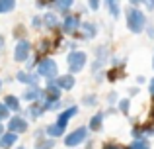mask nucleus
<instances>
[{"label":"nucleus","instance_id":"18","mask_svg":"<svg viewBox=\"0 0 154 149\" xmlns=\"http://www.w3.org/2000/svg\"><path fill=\"white\" fill-rule=\"evenodd\" d=\"M51 6H53V8H57L60 14H66V12L72 8V0H57V2H53V4H51Z\"/></svg>","mask_w":154,"mask_h":149},{"label":"nucleus","instance_id":"21","mask_svg":"<svg viewBox=\"0 0 154 149\" xmlns=\"http://www.w3.org/2000/svg\"><path fill=\"white\" fill-rule=\"evenodd\" d=\"M43 112H45V108H43V104H41V102H33V104L29 106V116H31L33 120H37L39 116L43 114Z\"/></svg>","mask_w":154,"mask_h":149},{"label":"nucleus","instance_id":"3","mask_svg":"<svg viewBox=\"0 0 154 149\" xmlns=\"http://www.w3.org/2000/svg\"><path fill=\"white\" fill-rule=\"evenodd\" d=\"M39 75L45 76L47 83L49 80H55L57 76H59V67H57V63L53 61V59H43L41 63H39Z\"/></svg>","mask_w":154,"mask_h":149},{"label":"nucleus","instance_id":"17","mask_svg":"<svg viewBox=\"0 0 154 149\" xmlns=\"http://www.w3.org/2000/svg\"><path fill=\"white\" fill-rule=\"evenodd\" d=\"M45 134L49 135V138H60V135L64 134V128L59 126V124H51V126H47Z\"/></svg>","mask_w":154,"mask_h":149},{"label":"nucleus","instance_id":"38","mask_svg":"<svg viewBox=\"0 0 154 149\" xmlns=\"http://www.w3.org/2000/svg\"><path fill=\"white\" fill-rule=\"evenodd\" d=\"M2 51H4V37L0 35V53H2Z\"/></svg>","mask_w":154,"mask_h":149},{"label":"nucleus","instance_id":"34","mask_svg":"<svg viewBox=\"0 0 154 149\" xmlns=\"http://www.w3.org/2000/svg\"><path fill=\"white\" fill-rule=\"evenodd\" d=\"M148 94H150L152 98H154V76L150 79V83H148Z\"/></svg>","mask_w":154,"mask_h":149},{"label":"nucleus","instance_id":"4","mask_svg":"<svg viewBox=\"0 0 154 149\" xmlns=\"http://www.w3.org/2000/svg\"><path fill=\"white\" fill-rule=\"evenodd\" d=\"M86 139H88V128L80 126V128H76L74 131H70V134L64 138V145L76 147V145H80L82 141H86Z\"/></svg>","mask_w":154,"mask_h":149},{"label":"nucleus","instance_id":"36","mask_svg":"<svg viewBox=\"0 0 154 149\" xmlns=\"http://www.w3.org/2000/svg\"><path fill=\"white\" fill-rule=\"evenodd\" d=\"M31 24H33L35 28H39V26H41V20H39V18H33V20H31Z\"/></svg>","mask_w":154,"mask_h":149},{"label":"nucleus","instance_id":"40","mask_svg":"<svg viewBox=\"0 0 154 149\" xmlns=\"http://www.w3.org/2000/svg\"><path fill=\"white\" fill-rule=\"evenodd\" d=\"M152 69H154V55H152Z\"/></svg>","mask_w":154,"mask_h":149},{"label":"nucleus","instance_id":"5","mask_svg":"<svg viewBox=\"0 0 154 149\" xmlns=\"http://www.w3.org/2000/svg\"><path fill=\"white\" fill-rule=\"evenodd\" d=\"M80 16L78 14H66L64 16V20L60 22V31L63 34H76L80 28Z\"/></svg>","mask_w":154,"mask_h":149},{"label":"nucleus","instance_id":"44","mask_svg":"<svg viewBox=\"0 0 154 149\" xmlns=\"http://www.w3.org/2000/svg\"><path fill=\"white\" fill-rule=\"evenodd\" d=\"M127 149H129V147H127Z\"/></svg>","mask_w":154,"mask_h":149},{"label":"nucleus","instance_id":"35","mask_svg":"<svg viewBox=\"0 0 154 149\" xmlns=\"http://www.w3.org/2000/svg\"><path fill=\"white\" fill-rule=\"evenodd\" d=\"M139 94V86H133V88H129V96H137Z\"/></svg>","mask_w":154,"mask_h":149},{"label":"nucleus","instance_id":"27","mask_svg":"<svg viewBox=\"0 0 154 149\" xmlns=\"http://www.w3.org/2000/svg\"><path fill=\"white\" fill-rule=\"evenodd\" d=\"M82 104H86V106H96V104H98V96H96V94L84 96V98H82Z\"/></svg>","mask_w":154,"mask_h":149},{"label":"nucleus","instance_id":"14","mask_svg":"<svg viewBox=\"0 0 154 149\" xmlns=\"http://www.w3.org/2000/svg\"><path fill=\"white\" fill-rule=\"evenodd\" d=\"M103 126V112H98V114H94L90 118V126H88V130L92 131H100Z\"/></svg>","mask_w":154,"mask_h":149},{"label":"nucleus","instance_id":"6","mask_svg":"<svg viewBox=\"0 0 154 149\" xmlns=\"http://www.w3.org/2000/svg\"><path fill=\"white\" fill-rule=\"evenodd\" d=\"M29 51H31V43L27 41V39H20V41L16 43V47H14V61H18V63L27 61Z\"/></svg>","mask_w":154,"mask_h":149},{"label":"nucleus","instance_id":"15","mask_svg":"<svg viewBox=\"0 0 154 149\" xmlns=\"http://www.w3.org/2000/svg\"><path fill=\"white\" fill-rule=\"evenodd\" d=\"M16 141H18V135L12 134V131H8V134H4L2 138H0V149H8V147H12Z\"/></svg>","mask_w":154,"mask_h":149},{"label":"nucleus","instance_id":"28","mask_svg":"<svg viewBox=\"0 0 154 149\" xmlns=\"http://www.w3.org/2000/svg\"><path fill=\"white\" fill-rule=\"evenodd\" d=\"M8 114H10V110L0 102V122H2V120H8Z\"/></svg>","mask_w":154,"mask_h":149},{"label":"nucleus","instance_id":"29","mask_svg":"<svg viewBox=\"0 0 154 149\" xmlns=\"http://www.w3.org/2000/svg\"><path fill=\"white\" fill-rule=\"evenodd\" d=\"M107 102H109V104L119 102V96H117V92H109V94H107Z\"/></svg>","mask_w":154,"mask_h":149},{"label":"nucleus","instance_id":"10","mask_svg":"<svg viewBox=\"0 0 154 149\" xmlns=\"http://www.w3.org/2000/svg\"><path fill=\"white\" fill-rule=\"evenodd\" d=\"M76 84L74 76L72 75H63V76H57V86L60 88V90H72Z\"/></svg>","mask_w":154,"mask_h":149},{"label":"nucleus","instance_id":"32","mask_svg":"<svg viewBox=\"0 0 154 149\" xmlns=\"http://www.w3.org/2000/svg\"><path fill=\"white\" fill-rule=\"evenodd\" d=\"M103 149H123V147H121L119 143H105Z\"/></svg>","mask_w":154,"mask_h":149},{"label":"nucleus","instance_id":"1","mask_svg":"<svg viewBox=\"0 0 154 149\" xmlns=\"http://www.w3.org/2000/svg\"><path fill=\"white\" fill-rule=\"evenodd\" d=\"M125 20H127V28L131 34H143L148 26L146 14L143 10H137V8H129L125 14Z\"/></svg>","mask_w":154,"mask_h":149},{"label":"nucleus","instance_id":"9","mask_svg":"<svg viewBox=\"0 0 154 149\" xmlns=\"http://www.w3.org/2000/svg\"><path fill=\"white\" fill-rule=\"evenodd\" d=\"M8 128H10V131L12 134H23V131L27 130V122L23 118H18V116H16V118H12L10 120V124H8Z\"/></svg>","mask_w":154,"mask_h":149},{"label":"nucleus","instance_id":"31","mask_svg":"<svg viewBox=\"0 0 154 149\" xmlns=\"http://www.w3.org/2000/svg\"><path fill=\"white\" fill-rule=\"evenodd\" d=\"M143 6L146 8L148 12H152L154 10V0H146V2H143Z\"/></svg>","mask_w":154,"mask_h":149},{"label":"nucleus","instance_id":"25","mask_svg":"<svg viewBox=\"0 0 154 149\" xmlns=\"http://www.w3.org/2000/svg\"><path fill=\"white\" fill-rule=\"evenodd\" d=\"M129 149H150V143H148V139H137L129 145Z\"/></svg>","mask_w":154,"mask_h":149},{"label":"nucleus","instance_id":"19","mask_svg":"<svg viewBox=\"0 0 154 149\" xmlns=\"http://www.w3.org/2000/svg\"><path fill=\"white\" fill-rule=\"evenodd\" d=\"M4 106L8 108V110H14V112H20V100L16 98V96H6V98H4Z\"/></svg>","mask_w":154,"mask_h":149},{"label":"nucleus","instance_id":"12","mask_svg":"<svg viewBox=\"0 0 154 149\" xmlns=\"http://www.w3.org/2000/svg\"><path fill=\"white\" fill-rule=\"evenodd\" d=\"M43 96H45V92H43L39 86H29L26 92H23V98L29 100V102H31V100H33V102H37V100L43 98Z\"/></svg>","mask_w":154,"mask_h":149},{"label":"nucleus","instance_id":"41","mask_svg":"<svg viewBox=\"0 0 154 149\" xmlns=\"http://www.w3.org/2000/svg\"><path fill=\"white\" fill-rule=\"evenodd\" d=\"M0 92H2V80H0Z\"/></svg>","mask_w":154,"mask_h":149},{"label":"nucleus","instance_id":"23","mask_svg":"<svg viewBox=\"0 0 154 149\" xmlns=\"http://www.w3.org/2000/svg\"><path fill=\"white\" fill-rule=\"evenodd\" d=\"M16 8L14 0H0V14H6V12H12Z\"/></svg>","mask_w":154,"mask_h":149},{"label":"nucleus","instance_id":"37","mask_svg":"<svg viewBox=\"0 0 154 149\" xmlns=\"http://www.w3.org/2000/svg\"><path fill=\"white\" fill-rule=\"evenodd\" d=\"M137 83H139V84H144V83H146V79L140 75V76H137Z\"/></svg>","mask_w":154,"mask_h":149},{"label":"nucleus","instance_id":"33","mask_svg":"<svg viewBox=\"0 0 154 149\" xmlns=\"http://www.w3.org/2000/svg\"><path fill=\"white\" fill-rule=\"evenodd\" d=\"M88 6H90V10H98V8H100V2H98V0H92V2H88Z\"/></svg>","mask_w":154,"mask_h":149},{"label":"nucleus","instance_id":"7","mask_svg":"<svg viewBox=\"0 0 154 149\" xmlns=\"http://www.w3.org/2000/svg\"><path fill=\"white\" fill-rule=\"evenodd\" d=\"M78 34L82 39H94L96 35H98V26L92 22H82L78 28Z\"/></svg>","mask_w":154,"mask_h":149},{"label":"nucleus","instance_id":"39","mask_svg":"<svg viewBox=\"0 0 154 149\" xmlns=\"http://www.w3.org/2000/svg\"><path fill=\"white\" fill-rule=\"evenodd\" d=\"M4 135V128H2V124H0V138Z\"/></svg>","mask_w":154,"mask_h":149},{"label":"nucleus","instance_id":"8","mask_svg":"<svg viewBox=\"0 0 154 149\" xmlns=\"http://www.w3.org/2000/svg\"><path fill=\"white\" fill-rule=\"evenodd\" d=\"M107 57H109V51H107V47L105 45H100L98 49H96V61H94V65H92V71H100L102 67L105 65V61H107Z\"/></svg>","mask_w":154,"mask_h":149},{"label":"nucleus","instance_id":"26","mask_svg":"<svg viewBox=\"0 0 154 149\" xmlns=\"http://www.w3.org/2000/svg\"><path fill=\"white\" fill-rule=\"evenodd\" d=\"M55 139H45V141H35V149H53Z\"/></svg>","mask_w":154,"mask_h":149},{"label":"nucleus","instance_id":"30","mask_svg":"<svg viewBox=\"0 0 154 149\" xmlns=\"http://www.w3.org/2000/svg\"><path fill=\"white\" fill-rule=\"evenodd\" d=\"M144 31H146V35H148L150 39H154V26H152V24H148V26H146V30H144Z\"/></svg>","mask_w":154,"mask_h":149},{"label":"nucleus","instance_id":"22","mask_svg":"<svg viewBox=\"0 0 154 149\" xmlns=\"http://www.w3.org/2000/svg\"><path fill=\"white\" fill-rule=\"evenodd\" d=\"M43 24H45L49 30H55V28H59V20H57V16H55V14H49V12H47L45 18H43Z\"/></svg>","mask_w":154,"mask_h":149},{"label":"nucleus","instance_id":"24","mask_svg":"<svg viewBox=\"0 0 154 149\" xmlns=\"http://www.w3.org/2000/svg\"><path fill=\"white\" fill-rule=\"evenodd\" d=\"M117 108H119V112H123V114H129V110H131V100L129 98H119Z\"/></svg>","mask_w":154,"mask_h":149},{"label":"nucleus","instance_id":"42","mask_svg":"<svg viewBox=\"0 0 154 149\" xmlns=\"http://www.w3.org/2000/svg\"><path fill=\"white\" fill-rule=\"evenodd\" d=\"M152 118H154V106H152Z\"/></svg>","mask_w":154,"mask_h":149},{"label":"nucleus","instance_id":"11","mask_svg":"<svg viewBox=\"0 0 154 149\" xmlns=\"http://www.w3.org/2000/svg\"><path fill=\"white\" fill-rule=\"evenodd\" d=\"M76 114H78V108H76V106H70V108H66L64 112H60V116H59V120H57V124L64 128V126L68 124V120H70V118H74Z\"/></svg>","mask_w":154,"mask_h":149},{"label":"nucleus","instance_id":"13","mask_svg":"<svg viewBox=\"0 0 154 149\" xmlns=\"http://www.w3.org/2000/svg\"><path fill=\"white\" fill-rule=\"evenodd\" d=\"M16 79L20 80V83H26V84H31V86H37V75H29L26 73V71H20L18 75H16Z\"/></svg>","mask_w":154,"mask_h":149},{"label":"nucleus","instance_id":"43","mask_svg":"<svg viewBox=\"0 0 154 149\" xmlns=\"http://www.w3.org/2000/svg\"><path fill=\"white\" fill-rule=\"evenodd\" d=\"M18 149H23V147H18Z\"/></svg>","mask_w":154,"mask_h":149},{"label":"nucleus","instance_id":"20","mask_svg":"<svg viewBox=\"0 0 154 149\" xmlns=\"http://www.w3.org/2000/svg\"><path fill=\"white\" fill-rule=\"evenodd\" d=\"M140 134H143L144 139L152 138L154 135V120H150V122H146V124H140Z\"/></svg>","mask_w":154,"mask_h":149},{"label":"nucleus","instance_id":"16","mask_svg":"<svg viewBox=\"0 0 154 149\" xmlns=\"http://www.w3.org/2000/svg\"><path fill=\"white\" fill-rule=\"evenodd\" d=\"M105 8H107V12H109L111 18L117 20L121 16V6H119V2H115V0H107V2H105Z\"/></svg>","mask_w":154,"mask_h":149},{"label":"nucleus","instance_id":"2","mask_svg":"<svg viewBox=\"0 0 154 149\" xmlns=\"http://www.w3.org/2000/svg\"><path fill=\"white\" fill-rule=\"evenodd\" d=\"M86 61H88V55L84 51H72L66 57V65L70 69V73H80L86 67Z\"/></svg>","mask_w":154,"mask_h":149}]
</instances>
